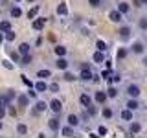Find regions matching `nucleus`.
Returning a JSON list of instances; mask_svg holds the SVG:
<instances>
[{"label":"nucleus","mask_w":147,"mask_h":138,"mask_svg":"<svg viewBox=\"0 0 147 138\" xmlns=\"http://www.w3.org/2000/svg\"><path fill=\"white\" fill-rule=\"evenodd\" d=\"M109 18H110L112 22H121V20H123V13L119 11V9H114V11L109 13Z\"/></svg>","instance_id":"obj_1"},{"label":"nucleus","mask_w":147,"mask_h":138,"mask_svg":"<svg viewBox=\"0 0 147 138\" xmlns=\"http://www.w3.org/2000/svg\"><path fill=\"white\" fill-rule=\"evenodd\" d=\"M125 55H127V50H125V48H119L118 52H116V57H118V59H123Z\"/></svg>","instance_id":"obj_32"},{"label":"nucleus","mask_w":147,"mask_h":138,"mask_svg":"<svg viewBox=\"0 0 147 138\" xmlns=\"http://www.w3.org/2000/svg\"><path fill=\"white\" fill-rule=\"evenodd\" d=\"M132 112H134V110H131V109H125V110L121 112V118L125 120V122H131V120H132Z\"/></svg>","instance_id":"obj_11"},{"label":"nucleus","mask_w":147,"mask_h":138,"mask_svg":"<svg viewBox=\"0 0 147 138\" xmlns=\"http://www.w3.org/2000/svg\"><path fill=\"white\" fill-rule=\"evenodd\" d=\"M22 15V11H20V7H18V6H15V7H11V17H20Z\"/></svg>","instance_id":"obj_28"},{"label":"nucleus","mask_w":147,"mask_h":138,"mask_svg":"<svg viewBox=\"0 0 147 138\" xmlns=\"http://www.w3.org/2000/svg\"><path fill=\"white\" fill-rule=\"evenodd\" d=\"M140 28H144V30L147 28V18H142L140 20Z\"/></svg>","instance_id":"obj_43"},{"label":"nucleus","mask_w":147,"mask_h":138,"mask_svg":"<svg viewBox=\"0 0 147 138\" xmlns=\"http://www.w3.org/2000/svg\"><path fill=\"white\" fill-rule=\"evenodd\" d=\"M94 61H96V63H103V61H105V52L98 50V52L94 53Z\"/></svg>","instance_id":"obj_14"},{"label":"nucleus","mask_w":147,"mask_h":138,"mask_svg":"<svg viewBox=\"0 0 147 138\" xmlns=\"http://www.w3.org/2000/svg\"><path fill=\"white\" fill-rule=\"evenodd\" d=\"M55 66H57L59 70H66V68H68V61H66L64 57H59L57 63H55Z\"/></svg>","instance_id":"obj_7"},{"label":"nucleus","mask_w":147,"mask_h":138,"mask_svg":"<svg viewBox=\"0 0 147 138\" xmlns=\"http://www.w3.org/2000/svg\"><path fill=\"white\" fill-rule=\"evenodd\" d=\"M46 109H48V103H46V101H37L35 103V112H44Z\"/></svg>","instance_id":"obj_9"},{"label":"nucleus","mask_w":147,"mask_h":138,"mask_svg":"<svg viewBox=\"0 0 147 138\" xmlns=\"http://www.w3.org/2000/svg\"><path fill=\"white\" fill-rule=\"evenodd\" d=\"M101 0H88V4H92V6H99Z\"/></svg>","instance_id":"obj_45"},{"label":"nucleus","mask_w":147,"mask_h":138,"mask_svg":"<svg viewBox=\"0 0 147 138\" xmlns=\"http://www.w3.org/2000/svg\"><path fill=\"white\" fill-rule=\"evenodd\" d=\"M50 76H52L50 70H39L37 72V77H40V79H46V77H50Z\"/></svg>","instance_id":"obj_25"},{"label":"nucleus","mask_w":147,"mask_h":138,"mask_svg":"<svg viewBox=\"0 0 147 138\" xmlns=\"http://www.w3.org/2000/svg\"><path fill=\"white\" fill-rule=\"evenodd\" d=\"M30 63H31V55H30V53L22 55V59H20V64H30Z\"/></svg>","instance_id":"obj_30"},{"label":"nucleus","mask_w":147,"mask_h":138,"mask_svg":"<svg viewBox=\"0 0 147 138\" xmlns=\"http://www.w3.org/2000/svg\"><path fill=\"white\" fill-rule=\"evenodd\" d=\"M53 52H55V55H57V57H64V53H66V48H64V46H55Z\"/></svg>","instance_id":"obj_15"},{"label":"nucleus","mask_w":147,"mask_h":138,"mask_svg":"<svg viewBox=\"0 0 147 138\" xmlns=\"http://www.w3.org/2000/svg\"><path fill=\"white\" fill-rule=\"evenodd\" d=\"M132 4H134V6H136V7H140V6H144V4H142V0H134V2H132Z\"/></svg>","instance_id":"obj_47"},{"label":"nucleus","mask_w":147,"mask_h":138,"mask_svg":"<svg viewBox=\"0 0 147 138\" xmlns=\"http://www.w3.org/2000/svg\"><path fill=\"white\" fill-rule=\"evenodd\" d=\"M68 123H70L72 127H77L79 125V118H77L76 114H70V116H68Z\"/></svg>","instance_id":"obj_16"},{"label":"nucleus","mask_w":147,"mask_h":138,"mask_svg":"<svg viewBox=\"0 0 147 138\" xmlns=\"http://www.w3.org/2000/svg\"><path fill=\"white\" fill-rule=\"evenodd\" d=\"M64 79H66V81H74V79H76V76L70 74V72H66V74H64Z\"/></svg>","instance_id":"obj_39"},{"label":"nucleus","mask_w":147,"mask_h":138,"mask_svg":"<svg viewBox=\"0 0 147 138\" xmlns=\"http://www.w3.org/2000/svg\"><path fill=\"white\" fill-rule=\"evenodd\" d=\"M28 98H30V96H18L17 98V101H18V105H20V107H28Z\"/></svg>","instance_id":"obj_21"},{"label":"nucleus","mask_w":147,"mask_h":138,"mask_svg":"<svg viewBox=\"0 0 147 138\" xmlns=\"http://www.w3.org/2000/svg\"><path fill=\"white\" fill-rule=\"evenodd\" d=\"M11 57H13V59H15V61H20V57H18V53H15V52H13V53H11Z\"/></svg>","instance_id":"obj_48"},{"label":"nucleus","mask_w":147,"mask_h":138,"mask_svg":"<svg viewBox=\"0 0 147 138\" xmlns=\"http://www.w3.org/2000/svg\"><path fill=\"white\" fill-rule=\"evenodd\" d=\"M44 24H46V18H35L33 24H31V28H33L35 31H40L44 28Z\"/></svg>","instance_id":"obj_5"},{"label":"nucleus","mask_w":147,"mask_h":138,"mask_svg":"<svg viewBox=\"0 0 147 138\" xmlns=\"http://www.w3.org/2000/svg\"><path fill=\"white\" fill-rule=\"evenodd\" d=\"M127 94L131 96V98H138V96H140V87L138 85H129L127 87Z\"/></svg>","instance_id":"obj_2"},{"label":"nucleus","mask_w":147,"mask_h":138,"mask_svg":"<svg viewBox=\"0 0 147 138\" xmlns=\"http://www.w3.org/2000/svg\"><path fill=\"white\" fill-rule=\"evenodd\" d=\"M61 133H63V136H72V135H74V129H72V125H70V127H64Z\"/></svg>","instance_id":"obj_31"},{"label":"nucleus","mask_w":147,"mask_h":138,"mask_svg":"<svg viewBox=\"0 0 147 138\" xmlns=\"http://www.w3.org/2000/svg\"><path fill=\"white\" fill-rule=\"evenodd\" d=\"M96 46H98V50H101V52H105V50H107V44H105L101 39L98 41V43H96Z\"/></svg>","instance_id":"obj_35"},{"label":"nucleus","mask_w":147,"mask_h":138,"mask_svg":"<svg viewBox=\"0 0 147 138\" xmlns=\"http://www.w3.org/2000/svg\"><path fill=\"white\" fill-rule=\"evenodd\" d=\"M142 4H147V0H142Z\"/></svg>","instance_id":"obj_49"},{"label":"nucleus","mask_w":147,"mask_h":138,"mask_svg":"<svg viewBox=\"0 0 147 138\" xmlns=\"http://www.w3.org/2000/svg\"><path fill=\"white\" fill-rule=\"evenodd\" d=\"M132 52H134V53H144V44L136 41V43L132 44Z\"/></svg>","instance_id":"obj_17"},{"label":"nucleus","mask_w":147,"mask_h":138,"mask_svg":"<svg viewBox=\"0 0 147 138\" xmlns=\"http://www.w3.org/2000/svg\"><path fill=\"white\" fill-rule=\"evenodd\" d=\"M15 37H17V33L9 30V31H6V35H4V41H7V43H9V41H15Z\"/></svg>","instance_id":"obj_24"},{"label":"nucleus","mask_w":147,"mask_h":138,"mask_svg":"<svg viewBox=\"0 0 147 138\" xmlns=\"http://www.w3.org/2000/svg\"><path fill=\"white\" fill-rule=\"evenodd\" d=\"M118 33H119V37H121L123 41H127L129 37H131V28H129V26H121L118 30Z\"/></svg>","instance_id":"obj_3"},{"label":"nucleus","mask_w":147,"mask_h":138,"mask_svg":"<svg viewBox=\"0 0 147 138\" xmlns=\"http://www.w3.org/2000/svg\"><path fill=\"white\" fill-rule=\"evenodd\" d=\"M0 30H2V33H6V31L11 30V24H9L7 20H2V22H0Z\"/></svg>","instance_id":"obj_23"},{"label":"nucleus","mask_w":147,"mask_h":138,"mask_svg":"<svg viewBox=\"0 0 147 138\" xmlns=\"http://www.w3.org/2000/svg\"><path fill=\"white\" fill-rule=\"evenodd\" d=\"M48 127L52 129V131H57V129H59V120H57V118L48 120Z\"/></svg>","instance_id":"obj_12"},{"label":"nucleus","mask_w":147,"mask_h":138,"mask_svg":"<svg viewBox=\"0 0 147 138\" xmlns=\"http://www.w3.org/2000/svg\"><path fill=\"white\" fill-rule=\"evenodd\" d=\"M22 83H24V85H28V87H30V89H31V87H33V83H31L30 79H28L26 76H22Z\"/></svg>","instance_id":"obj_41"},{"label":"nucleus","mask_w":147,"mask_h":138,"mask_svg":"<svg viewBox=\"0 0 147 138\" xmlns=\"http://www.w3.org/2000/svg\"><path fill=\"white\" fill-rule=\"evenodd\" d=\"M118 9H119L121 13H127L129 9H131V6H129L127 2H121V4H118Z\"/></svg>","instance_id":"obj_26"},{"label":"nucleus","mask_w":147,"mask_h":138,"mask_svg":"<svg viewBox=\"0 0 147 138\" xmlns=\"http://www.w3.org/2000/svg\"><path fill=\"white\" fill-rule=\"evenodd\" d=\"M18 52H20L22 55H26V53H30V44H28V43H22L20 46H18Z\"/></svg>","instance_id":"obj_20"},{"label":"nucleus","mask_w":147,"mask_h":138,"mask_svg":"<svg viewBox=\"0 0 147 138\" xmlns=\"http://www.w3.org/2000/svg\"><path fill=\"white\" fill-rule=\"evenodd\" d=\"M109 70H103V72H101V77H103V79H107V77H109Z\"/></svg>","instance_id":"obj_44"},{"label":"nucleus","mask_w":147,"mask_h":138,"mask_svg":"<svg viewBox=\"0 0 147 138\" xmlns=\"http://www.w3.org/2000/svg\"><path fill=\"white\" fill-rule=\"evenodd\" d=\"M37 94H39V90H37V89L35 90H31V89L28 90V96H30V98H37Z\"/></svg>","instance_id":"obj_40"},{"label":"nucleus","mask_w":147,"mask_h":138,"mask_svg":"<svg viewBox=\"0 0 147 138\" xmlns=\"http://www.w3.org/2000/svg\"><path fill=\"white\" fill-rule=\"evenodd\" d=\"M140 105H138V101H136V98H131L127 101V109H131V110H136Z\"/></svg>","instance_id":"obj_13"},{"label":"nucleus","mask_w":147,"mask_h":138,"mask_svg":"<svg viewBox=\"0 0 147 138\" xmlns=\"http://www.w3.org/2000/svg\"><path fill=\"white\" fill-rule=\"evenodd\" d=\"M17 133H18V135H26V133H28V127L24 125V123H18V125H17Z\"/></svg>","instance_id":"obj_27"},{"label":"nucleus","mask_w":147,"mask_h":138,"mask_svg":"<svg viewBox=\"0 0 147 138\" xmlns=\"http://www.w3.org/2000/svg\"><path fill=\"white\" fill-rule=\"evenodd\" d=\"M17 2H20V0H17Z\"/></svg>","instance_id":"obj_51"},{"label":"nucleus","mask_w":147,"mask_h":138,"mask_svg":"<svg viewBox=\"0 0 147 138\" xmlns=\"http://www.w3.org/2000/svg\"><path fill=\"white\" fill-rule=\"evenodd\" d=\"M2 64H4V68H7V70H11V68H13V64L9 63L7 59H6V61H2Z\"/></svg>","instance_id":"obj_42"},{"label":"nucleus","mask_w":147,"mask_h":138,"mask_svg":"<svg viewBox=\"0 0 147 138\" xmlns=\"http://www.w3.org/2000/svg\"><path fill=\"white\" fill-rule=\"evenodd\" d=\"M50 92H59V83H52V85H50Z\"/></svg>","instance_id":"obj_38"},{"label":"nucleus","mask_w":147,"mask_h":138,"mask_svg":"<svg viewBox=\"0 0 147 138\" xmlns=\"http://www.w3.org/2000/svg\"><path fill=\"white\" fill-rule=\"evenodd\" d=\"M39 9H40L39 6H33V7L30 9V11H28V18H35V17H37V13H39Z\"/></svg>","instance_id":"obj_22"},{"label":"nucleus","mask_w":147,"mask_h":138,"mask_svg":"<svg viewBox=\"0 0 147 138\" xmlns=\"http://www.w3.org/2000/svg\"><path fill=\"white\" fill-rule=\"evenodd\" d=\"M101 114H103L105 118H110V116H112V110H110L109 107H103V110H101Z\"/></svg>","instance_id":"obj_34"},{"label":"nucleus","mask_w":147,"mask_h":138,"mask_svg":"<svg viewBox=\"0 0 147 138\" xmlns=\"http://www.w3.org/2000/svg\"><path fill=\"white\" fill-rule=\"evenodd\" d=\"M142 131V125L138 122H134V123H131V133H140Z\"/></svg>","instance_id":"obj_29"},{"label":"nucleus","mask_w":147,"mask_h":138,"mask_svg":"<svg viewBox=\"0 0 147 138\" xmlns=\"http://www.w3.org/2000/svg\"><path fill=\"white\" fill-rule=\"evenodd\" d=\"M107 94H109V98H116V96H118V90L114 89V87H110V89L107 90Z\"/></svg>","instance_id":"obj_33"},{"label":"nucleus","mask_w":147,"mask_h":138,"mask_svg":"<svg viewBox=\"0 0 147 138\" xmlns=\"http://www.w3.org/2000/svg\"><path fill=\"white\" fill-rule=\"evenodd\" d=\"M109 98V94H105V92H96V101H98L99 105H103L105 101H107Z\"/></svg>","instance_id":"obj_10"},{"label":"nucleus","mask_w":147,"mask_h":138,"mask_svg":"<svg viewBox=\"0 0 147 138\" xmlns=\"http://www.w3.org/2000/svg\"><path fill=\"white\" fill-rule=\"evenodd\" d=\"M50 109H52L55 114H59V112L63 110V103H61L59 99H52V103H50Z\"/></svg>","instance_id":"obj_4"},{"label":"nucleus","mask_w":147,"mask_h":138,"mask_svg":"<svg viewBox=\"0 0 147 138\" xmlns=\"http://www.w3.org/2000/svg\"><path fill=\"white\" fill-rule=\"evenodd\" d=\"M35 89L39 90V92H46V90H50V87L46 85V81L44 79H40V81H37V85H35Z\"/></svg>","instance_id":"obj_8"},{"label":"nucleus","mask_w":147,"mask_h":138,"mask_svg":"<svg viewBox=\"0 0 147 138\" xmlns=\"http://www.w3.org/2000/svg\"><path fill=\"white\" fill-rule=\"evenodd\" d=\"M121 81V76H119V74H114L112 77H110V83H119Z\"/></svg>","instance_id":"obj_37"},{"label":"nucleus","mask_w":147,"mask_h":138,"mask_svg":"<svg viewBox=\"0 0 147 138\" xmlns=\"http://www.w3.org/2000/svg\"><path fill=\"white\" fill-rule=\"evenodd\" d=\"M81 79H85V81L94 79V76H92V70H90V68H83V72H81Z\"/></svg>","instance_id":"obj_6"},{"label":"nucleus","mask_w":147,"mask_h":138,"mask_svg":"<svg viewBox=\"0 0 147 138\" xmlns=\"http://www.w3.org/2000/svg\"><path fill=\"white\" fill-rule=\"evenodd\" d=\"M79 101H81V105H85V107H88V105H90V96L88 94H81V98H79Z\"/></svg>","instance_id":"obj_19"},{"label":"nucleus","mask_w":147,"mask_h":138,"mask_svg":"<svg viewBox=\"0 0 147 138\" xmlns=\"http://www.w3.org/2000/svg\"><path fill=\"white\" fill-rule=\"evenodd\" d=\"M107 133H109V131H107V127H105V125H99V127H98V135L105 136V135H107Z\"/></svg>","instance_id":"obj_36"},{"label":"nucleus","mask_w":147,"mask_h":138,"mask_svg":"<svg viewBox=\"0 0 147 138\" xmlns=\"http://www.w3.org/2000/svg\"><path fill=\"white\" fill-rule=\"evenodd\" d=\"M145 109H147V103H145Z\"/></svg>","instance_id":"obj_50"},{"label":"nucleus","mask_w":147,"mask_h":138,"mask_svg":"<svg viewBox=\"0 0 147 138\" xmlns=\"http://www.w3.org/2000/svg\"><path fill=\"white\" fill-rule=\"evenodd\" d=\"M86 109H88V112H90V114H94V112H96V107H92V105H88Z\"/></svg>","instance_id":"obj_46"},{"label":"nucleus","mask_w":147,"mask_h":138,"mask_svg":"<svg viewBox=\"0 0 147 138\" xmlns=\"http://www.w3.org/2000/svg\"><path fill=\"white\" fill-rule=\"evenodd\" d=\"M66 13H68V7H66V4H59V6H57V15L64 17Z\"/></svg>","instance_id":"obj_18"}]
</instances>
